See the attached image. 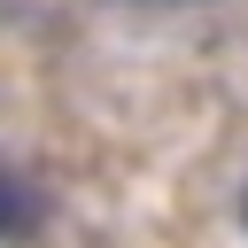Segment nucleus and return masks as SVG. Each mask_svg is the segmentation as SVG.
I'll list each match as a JSON object with an SVG mask.
<instances>
[{"mask_svg": "<svg viewBox=\"0 0 248 248\" xmlns=\"http://www.w3.org/2000/svg\"><path fill=\"white\" fill-rule=\"evenodd\" d=\"M39 225H46V194H39L16 163H0V248H8V240H31Z\"/></svg>", "mask_w": 248, "mask_h": 248, "instance_id": "nucleus-1", "label": "nucleus"}, {"mask_svg": "<svg viewBox=\"0 0 248 248\" xmlns=\"http://www.w3.org/2000/svg\"><path fill=\"white\" fill-rule=\"evenodd\" d=\"M147 8H178V0H147Z\"/></svg>", "mask_w": 248, "mask_h": 248, "instance_id": "nucleus-2", "label": "nucleus"}]
</instances>
